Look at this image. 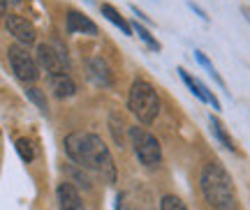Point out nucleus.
<instances>
[{
	"label": "nucleus",
	"instance_id": "obj_3",
	"mask_svg": "<svg viewBox=\"0 0 250 210\" xmlns=\"http://www.w3.org/2000/svg\"><path fill=\"white\" fill-rule=\"evenodd\" d=\"M127 106L134 114V118L142 125H151L158 114H160V95L153 83L144 79H137L130 86V95H127Z\"/></svg>",
	"mask_w": 250,
	"mask_h": 210
},
{
	"label": "nucleus",
	"instance_id": "obj_1",
	"mask_svg": "<svg viewBox=\"0 0 250 210\" xmlns=\"http://www.w3.org/2000/svg\"><path fill=\"white\" fill-rule=\"evenodd\" d=\"M62 146H65L67 157L74 164L100 173L107 183H116V167H114L111 153H109L104 141L100 139L98 134H93V132H72V134L65 136Z\"/></svg>",
	"mask_w": 250,
	"mask_h": 210
},
{
	"label": "nucleus",
	"instance_id": "obj_20",
	"mask_svg": "<svg viewBox=\"0 0 250 210\" xmlns=\"http://www.w3.org/2000/svg\"><path fill=\"white\" fill-rule=\"evenodd\" d=\"M190 9H192V12H197V14H199V19H204V21H208V17H206V12L204 9H199L195 5V2H190Z\"/></svg>",
	"mask_w": 250,
	"mask_h": 210
},
{
	"label": "nucleus",
	"instance_id": "obj_4",
	"mask_svg": "<svg viewBox=\"0 0 250 210\" xmlns=\"http://www.w3.org/2000/svg\"><path fill=\"white\" fill-rule=\"evenodd\" d=\"M130 143L134 148V155L144 167L155 169L162 162V150L158 139L146 127H130Z\"/></svg>",
	"mask_w": 250,
	"mask_h": 210
},
{
	"label": "nucleus",
	"instance_id": "obj_11",
	"mask_svg": "<svg viewBox=\"0 0 250 210\" xmlns=\"http://www.w3.org/2000/svg\"><path fill=\"white\" fill-rule=\"evenodd\" d=\"M58 208L61 210H83V201H81L77 187L72 183H61L58 185Z\"/></svg>",
	"mask_w": 250,
	"mask_h": 210
},
{
	"label": "nucleus",
	"instance_id": "obj_10",
	"mask_svg": "<svg viewBox=\"0 0 250 210\" xmlns=\"http://www.w3.org/2000/svg\"><path fill=\"white\" fill-rule=\"evenodd\" d=\"M67 30H70V33H83V35H90V37L100 35V28L95 26L86 14H81L77 9H70V12H67Z\"/></svg>",
	"mask_w": 250,
	"mask_h": 210
},
{
	"label": "nucleus",
	"instance_id": "obj_17",
	"mask_svg": "<svg viewBox=\"0 0 250 210\" xmlns=\"http://www.w3.org/2000/svg\"><path fill=\"white\" fill-rule=\"evenodd\" d=\"M26 97L37 106V109H40V111H42V114H46V97H44V93H42L40 88H33V86H30L26 90Z\"/></svg>",
	"mask_w": 250,
	"mask_h": 210
},
{
	"label": "nucleus",
	"instance_id": "obj_8",
	"mask_svg": "<svg viewBox=\"0 0 250 210\" xmlns=\"http://www.w3.org/2000/svg\"><path fill=\"white\" fill-rule=\"evenodd\" d=\"M179 76L183 79V83L188 86V90H190V93H192V95H195L199 102H208V104L213 106V109H220V102H218V99L213 97V93H211V90H208L204 83H199L197 79H192V76H190V74H188L183 67H179Z\"/></svg>",
	"mask_w": 250,
	"mask_h": 210
},
{
	"label": "nucleus",
	"instance_id": "obj_7",
	"mask_svg": "<svg viewBox=\"0 0 250 210\" xmlns=\"http://www.w3.org/2000/svg\"><path fill=\"white\" fill-rule=\"evenodd\" d=\"M5 26H7L9 35L14 37L21 46H30V44H35V39H37L35 28H33V23L26 21L23 17H19V14H7V17H5Z\"/></svg>",
	"mask_w": 250,
	"mask_h": 210
},
{
	"label": "nucleus",
	"instance_id": "obj_12",
	"mask_svg": "<svg viewBox=\"0 0 250 210\" xmlns=\"http://www.w3.org/2000/svg\"><path fill=\"white\" fill-rule=\"evenodd\" d=\"M49 88L58 99H67L77 93V83L72 81L70 74H49Z\"/></svg>",
	"mask_w": 250,
	"mask_h": 210
},
{
	"label": "nucleus",
	"instance_id": "obj_2",
	"mask_svg": "<svg viewBox=\"0 0 250 210\" xmlns=\"http://www.w3.org/2000/svg\"><path fill=\"white\" fill-rule=\"evenodd\" d=\"M202 192L208 206L213 210H236V190H234L232 175L218 162H211L202 169Z\"/></svg>",
	"mask_w": 250,
	"mask_h": 210
},
{
	"label": "nucleus",
	"instance_id": "obj_14",
	"mask_svg": "<svg viewBox=\"0 0 250 210\" xmlns=\"http://www.w3.org/2000/svg\"><path fill=\"white\" fill-rule=\"evenodd\" d=\"M208 123H211V132L215 134V139L220 141V143H223L227 150H232V153H234V150H236V146H234V139L229 136V132L225 130V125L220 123L215 115H211V118H208Z\"/></svg>",
	"mask_w": 250,
	"mask_h": 210
},
{
	"label": "nucleus",
	"instance_id": "obj_13",
	"mask_svg": "<svg viewBox=\"0 0 250 210\" xmlns=\"http://www.w3.org/2000/svg\"><path fill=\"white\" fill-rule=\"evenodd\" d=\"M100 9H102V14L107 17V21H111V23H114V26H116L123 35H132V23H127V21H125V17H121V12H118L114 5H107V2H104Z\"/></svg>",
	"mask_w": 250,
	"mask_h": 210
},
{
	"label": "nucleus",
	"instance_id": "obj_18",
	"mask_svg": "<svg viewBox=\"0 0 250 210\" xmlns=\"http://www.w3.org/2000/svg\"><path fill=\"white\" fill-rule=\"evenodd\" d=\"M17 153L21 155L23 162H33V157H35V148H33V143H30L28 139H19L17 141Z\"/></svg>",
	"mask_w": 250,
	"mask_h": 210
},
{
	"label": "nucleus",
	"instance_id": "obj_15",
	"mask_svg": "<svg viewBox=\"0 0 250 210\" xmlns=\"http://www.w3.org/2000/svg\"><path fill=\"white\" fill-rule=\"evenodd\" d=\"M132 30H134V33H137L139 37H142V42L146 44V46H151L153 51H160V42H158V39H155V37H153L144 26H139V23H132Z\"/></svg>",
	"mask_w": 250,
	"mask_h": 210
},
{
	"label": "nucleus",
	"instance_id": "obj_21",
	"mask_svg": "<svg viewBox=\"0 0 250 210\" xmlns=\"http://www.w3.org/2000/svg\"><path fill=\"white\" fill-rule=\"evenodd\" d=\"M132 12H134V14H137V17H139V19H144V21H148V23H151V19L146 17V14H144V12H142V9H139V7H132Z\"/></svg>",
	"mask_w": 250,
	"mask_h": 210
},
{
	"label": "nucleus",
	"instance_id": "obj_19",
	"mask_svg": "<svg viewBox=\"0 0 250 210\" xmlns=\"http://www.w3.org/2000/svg\"><path fill=\"white\" fill-rule=\"evenodd\" d=\"M160 210H188V208H186V203L181 201L179 196L167 194V196H162L160 199Z\"/></svg>",
	"mask_w": 250,
	"mask_h": 210
},
{
	"label": "nucleus",
	"instance_id": "obj_16",
	"mask_svg": "<svg viewBox=\"0 0 250 210\" xmlns=\"http://www.w3.org/2000/svg\"><path fill=\"white\" fill-rule=\"evenodd\" d=\"M195 58H197V62H199V65H202V67H204V70L208 72V74H211V76H213L215 81H218V86H220V88H225V81L220 79V74L215 72L213 62L208 60V58H206V56H204V53H202V51H195Z\"/></svg>",
	"mask_w": 250,
	"mask_h": 210
},
{
	"label": "nucleus",
	"instance_id": "obj_9",
	"mask_svg": "<svg viewBox=\"0 0 250 210\" xmlns=\"http://www.w3.org/2000/svg\"><path fill=\"white\" fill-rule=\"evenodd\" d=\"M86 76H88L93 83H98V86H111V83H114V76H111L109 65L104 60H100V58H90V60L86 62Z\"/></svg>",
	"mask_w": 250,
	"mask_h": 210
},
{
	"label": "nucleus",
	"instance_id": "obj_5",
	"mask_svg": "<svg viewBox=\"0 0 250 210\" xmlns=\"http://www.w3.org/2000/svg\"><path fill=\"white\" fill-rule=\"evenodd\" d=\"M7 58H9V65H12V72L17 74V79L30 83V81H35L40 76V65H37L33 53L28 51L26 46L12 44L7 49Z\"/></svg>",
	"mask_w": 250,
	"mask_h": 210
},
{
	"label": "nucleus",
	"instance_id": "obj_6",
	"mask_svg": "<svg viewBox=\"0 0 250 210\" xmlns=\"http://www.w3.org/2000/svg\"><path fill=\"white\" fill-rule=\"evenodd\" d=\"M37 65H42L49 74H67L70 60L62 49H56L54 44H40L37 46Z\"/></svg>",
	"mask_w": 250,
	"mask_h": 210
}]
</instances>
